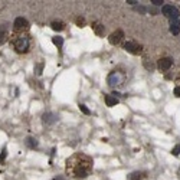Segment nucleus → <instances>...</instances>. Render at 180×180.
<instances>
[{
	"label": "nucleus",
	"instance_id": "1",
	"mask_svg": "<svg viewBox=\"0 0 180 180\" xmlns=\"http://www.w3.org/2000/svg\"><path fill=\"white\" fill-rule=\"evenodd\" d=\"M66 164H68L66 172L78 179L87 177L92 170V160L85 154H75L66 161Z\"/></svg>",
	"mask_w": 180,
	"mask_h": 180
},
{
	"label": "nucleus",
	"instance_id": "2",
	"mask_svg": "<svg viewBox=\"0 0 180 180\" xmlns=\"http://www.w3.org/2000/svg\"><path fill=\"white\" fill-rule=\"evenodd\" d=\"M15 49L19 52V53H23L29 49V37L28 36H19L15 39Z\"/></svg>",
	"mask_w": 180,
	"mask_h": 180
},
{
	"label": "nucleus",
	"instance_id": "3",
	"mask_svg": "<svg viewBox=\"0 0 180 180\" xmlns=\"http://www.w3.org/2000/svg\"><path fill=\"white\" fill-rule=\"evenodd\" d=\"M161 13H163L166 17L172 19V20H177V17H179V10H177L176 7L170 6V4H164V6L161 7Z\"/></svg>",
	"mask_w": 180,
	"mask_h": 180
},
{
	"label": "nucleus",
	"instance_id": "4",
	"mask_svg": "<svg viewBox=\"0 0 180 180\" xmlns=\"http://www.w3.org/2000/svg\"><path fill=\"white\" fill-rule=\"evenodd\" d=\"M124 49L127 51V52H130V53H133V55H138V53H141V45H138V43H136V42H125L124 43Z\"/></svg>",
	"mask_w": 180,
	"mask_h": 180
},
{
	"label": "nucleus",
	"instance_id": "5",
	"mask_svg": "<svg viewBox=\"0 0 180 180\" xmlns=\"http://www.w3.org/2000/svg\"><path fill=\"white\" fill-rule=\"evenodd\" d=\"M123 37H124L123 30H115V32H112V33L109 35L108 40H109V43H111V45H118V43L123 40Z\"/></svg>",
	"mask_w": 180,
	"mask_h": 180
},
{
	"label": "nucleus",
	"instance_id": "6",
	"mask_svg": "<svg viewBox=\"0 0 180 180\" xmlns=\"http://www.w3.org/2000/svg\"><path fill=\"white\" fill-rule=\"evenodd\" d=\"M172 65H173V59L172 58H161L159 61V69L160 71H167V69H170Z\"/></svg>",
	"mask_w": 180,
	"mask_h": 180
},
{
	"label": "nucleus",
	"instance_id": "7",
	"mask_svg": "<svg viewBox=\"0 0 180 180\" xmlns=\"http://www.w3.org/2000/svg\"><path fill=\"white\" fill-rule=\"evenodd\" d=\"M123 82V75H120L118 72H112L111 75H109V78H108V84L109 85H120Z\"/></svg>",
	"mask_w": 180,
	"mask_h": 180
},
{
	"label": "nucleus",
	"instance_id": "8",
	"mask_svg": "<svg viewBox=\"0 0 180 180\" xmlns=\"http://www.w3.org/2000/svg\"><path fill=\"white\" fill-rule=\"evenodd\" d=\"M28 26H29V23H28V20L25 17H16L15 19V29L16 30H23Z\"/></svg>",
	"mask_w": 180,
	"mask_h": 180
},
{
	"label": "nucleus",
	"instance_id": "9",
	"mask_svg": "<svg viewBox=\"0 0 180 180\" xmlns=\"http://www.w3.org/2000/svg\"><path fill=\"white\" fill-rule=\"evenodd\" d=\"M170 32L173 35H179L180 32V20H172L170 23Z\"/></svg>",
	"mask_w": 180,
	"mask_h": 180
},
{
	"label": "nucleus",
	"instance_id": "10",
	"mask_svg": "<svg viewBox=\"0 0 180 180\" xmlns=\"http://www.w3.org/2000/svg\"><path fill=\"white\" fill-rule=\"evenodd\" d=\"M105 104L108 107H114L118 104V98H115L114 95H105Z\"/></svg>",
	"mask_w": 180,
	"mask_h": 180
},
{
	"label": "nucleus",
	"instance_id": "11",
	"mask_svg": "<svg viewBox=\"0 0 180 180\" xmlns=\"http://www.w3.org/2000/svg\"><path fill=\"white\" fill-rule=\"evenodd\" d=\"M43 121L48 123V124H53V123L56 121V117H55L53 114H49V112H48V114L43 115Z\"/></svg>",
	"mask_w": 180,
	"mask_h": 180
},
{
	"label": "nucleus",
	"instance_id": "12",
	"mask_svg": "<svg viewBox=\"0 0 180 180\" xmlns=\"http://www.w3.org/2000/svg\"><path fill=\"white\" fill-rule=\"evenodd\" d=\"M51 28L53 29V30H64V28H65V25L62 23V22H52V25H51Z\"/></svg>",
	"mask_w": 180,
	"mask_h": 180
},
{
	"label": "nucleus",
	"instance_id": "13",
	"mask_svg": "<svg viewBox=\"0 0 180 180\" xmlns=\"http://www.w3.org/2000/svg\"><path fill=\"white\" fill-rule=\"evenodd\" d=\"M92 28H94V30H95L97 35H102V33H104V26H101L100 23H94Z\"/></svg>",
	"mask_w": 180,
	"mask_h": 180
},
{
	"label": "nucleus",
	"instance_id": "14",
	"mask_svg": "<svg viewBox=\"0 0 180 180\" xmlns=\"http://www.w3.org/2000/svg\"><path fill=\"white\" fill-rule=\"evenodd\" d=\"M52 42H53V45H56L58 48H61V46L64 45V39H62V37H59V36L52 37Z\"/></svg>",
	"mask_w": 180,
	"mask_h": 180
},
{
	"label": "nucleus",
	"instance_id": "15",
	"mask_svg": "<svg viewBox=\"0 0 180 180\" xmlns=\"http://www.w3.org/2000/svg\"><path fill=\"white\" fill-rule=\"evenodd\" d=\"M26 144H28L30 148H35V147H37V141H36L35 138H32V137H29V138L26 140Z\"/></svg>",
	"mask_w": 180,
	"mask_h": 180
},
{
	"label": "nucleus",
	"instance_id": "16",
	"mask_svg": "<svg viewBox=\"0 0 180 180\" xmlns=\"http://www.w3.org/2000/svg\"><path fill=\"white\" fill-rule=\"evenodd\" d=\"M79 109H81V111H82L84 114H87V115L89 114V109L87 108V105H84V104H81V105H79Z\"/></svg>",
	"mask_w": 180,
	"mask_h": 180
},
{
	"label": "nucleus",
	"instance_id": "17",
	"mask_svg": "<svg viewBox=\"0 0 180 180\" xmlns=\"http://www.w3.org/2000/svg\"><path fill=\"white\" fill-rule=\"evenodd\" d=\"M140 173H133L131 176H130V180H140Z\"/></svg>",
	"mask_w": 180,
	"mask_h": 180
},
{
	"label": "nucleus",
	"instance_id": "18",
	"mask_svg": "<svg viewBox=\"0 0 180 180\" xmlns=\"http://www.w3.org/2000/svg\"><path fill=\"white\" fill-rule=\"evenodd\" d=\"M173 154H174V156H179L180 154V144L179 145H176V147L173 148Z\"/></svg>",
	"mask_w": 180,
	"mask_h": 180
},
{
	"label": "nucleus",
	"instance_id": "19",
	"mask_svg": "<svg viewBox=\"0 0 180 180\" xmlns=\"http://www.w3.org/2000/svg\"><path fill=\"white\" fill-rule=\"evenodd\" d=\"M4 40H6V33H4V32H0V45H1Z\"/></svg>",
	"mask_w": 180,
	"mask_h": 180
},
{
	"label": "nucleus",
	"instance_id": "20",
	"mask_svg": "<svg viewBox=\"0 0 180 180\" xmlns=\"http://www.w3.org/2000/svg\"><path fill=\"white\" fill-rule=\"evenodd\" d=\"M144 66H145L147 69H154V66H153V64H148L147 61H144Z\"/></svg>",
	"mask_w": 180,
	"mask_h": 180
},
{
	"label": "nucleus",
	"instance_id": "21",
	"mask_svg": "<svg viewBox=\"0 0 180 180\" xmlns=\"http://www.w3.org/2000/svg\"><path fill=\"white\" fill-rule=\"evenodd\" d=\"M4 159H6V148L1 151V156H0V163H3V161H4Z\"/></svg>",
	"mask_w": 180,
	"mask_h": 180
},
{
	"label": "nucleus",
	"instance_id": "22",
	"mask_svg": "<svg viewBox=\"0 0 180 180\" xmlns=\"http://www.w3.org/2000/svg\"><path fill=\"white\" fill-rule=\"evenodd\" d=\"M151 3H153V4H156V6H161L163 0H151Z\"/></svg>",
	"mask_w": 180,
	"mask_h": 180
},
{
	"label": "nucleus",
	"instance_id": "23",
	"mask_svg": "<svg viewBox=\"0 0 180 180\" xmlns=\"http://www.w3.org/2000/svg\"><path fill=\"white\" fill-rule=\"evenodd\" d=\"M76 23H78V25H84V19H78Z\"/></svg>",
	"mask_w": 180,
	"mask_h": 180
},
{
	"label": "nucleus",
	"instance_id": "24",
	"mask_svg": "<svg viewBox=\"0 0 180 180\" xmlns=\"http://www.w3.org/2000/svg\"><path fill=\"white\" fill-rule=\"evenodd\" d=\"M127 3H130V4H136V3H137V1H134V0H128V1H127Z\"/></svg>",
	"mask_w": 180,
	"mask_h": 180
}]
</instances>
